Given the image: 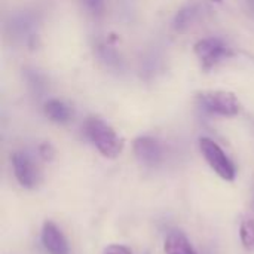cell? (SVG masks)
I'll use <instances>...</instances> for the list:
<instances>
[{
	"instance_id": "obj_10",
	"label": "cell",
	"mask_w": 254,
	"mask_h": 254,
	"mask_svg": "<svg viewBox=\"0 0 254 254\" xmlns=\"http://www.w3.org/2000/svg\"><path fill=\"white\" fill-rule=\"evenodd\" d=\"M196 15H198L196 6H186V7L180 9L174 18V28L177 31H185L186 28H189L192 25Z\"/></svg>"
},
{
	"instance_id": "obj_6",
	"label": "cell",
	"mask_w": 254,
	"mask_h": 254,
	"mask_svg": "<svg viewBox=\"0 0 254 254\" xmlns=\"http://www.w3.org/2000/svg\"><path fill=\"white\" fill-rule=\"evenodd\" d=\"M132 149H134L135 158L144 165L155 167L162 161V147L159 141L152 137L144 135V137L135 138Z\"/></svg>"
},
{
	"instance_id": "obj_16",
	"label": "cell",
	"mask_w": 254,
	"mask_h": 254,
	"mask_svg": "<svg viewBox=\"0 0 254 254\" xmlns=\"http://www.w3.org/2000/svg\"><path fill=\"white\" fill-rule=\"evenodd\" d=\"M211 1H216V3H220L222 0H211Z\"/></svg>"
},
{
	"instance_id": "obj_1",
	"label": "cell",
	"mask_w": 254,
	"mask_h": 254,
	"mask_svg": "<svg viewBox=\"0 0 254 254\" xmlns=\"http://www.w3.org/2000/svg\"><path fill=\"white\" fill-rule=\"evenodd\" d=\"M83 132L86 138L97 147V150L106 158H118L124 150V140L109 124L100 118H88L83 124Z\"/></svg>"
},
{
	"instance_id": "obj_13",
	"label": "cell",
	"mask_w": 254,
	"mask_h": 254,
	"mask_svg": "<svg viewBox=\"0 0 254 254\" xmlns=\"http://www.w3.org/2000/svg\"><path fill=\"white\" fill-rule=\"evenodd\" d=\"M82 3L92 15H101L104 9V0H82Z\"/></svg>"
},
{
	"instance_id": "obj_3",
	"label": "cell",
	"mask_w": 254,
	"mask_h": 254,
	"mask_svg": "<svg viewBox=\"0 0 254 254\" xmlns=\"http://www.w3.org/2000/svg\"><path fill=\"white\" fill-rule=\"evenodd\" d=\"M199 150L202 156L205 158L207 164L211 167V170L222 177L226 182H232L237 176L235 165L228 158V155L223 152V149L211 138L201 137L199 138Z\"/></svg>"
},
{
	"instance_id": "obj_14",
	"label": "cell",
	"mask_w": 254,
	"mask_h": 254,
	"mask_svg": "<svg viewBox=\"0 0 254 254\" xmlns=\"http://www.w3.org/2000/svg\"><path fill=\"white\" fill-rule=\"evenodd\" d=\"M39 155L43 161H52L55 158V149L49 143H42L39 146Z\"/></svg>"
},
{
	"instance_id": "obj_12",
	"label": "cell",
	"mask_w": 254,
	"mask_h": 254,
	"mask_svg": "<svg viewBox=\"0 0 254 254\" xmlns=\"http://www.w3.org/2000/svg\"><path fill=\"white\" fill-rule=\"evenodd\" d=\"M25 76H27L28 85L33 86V89L36 92H40L45 88V82H43L42 76L39 73H36L34 70H25Z\"/></svg>"
},
{
	"instance_id": "obj_4",
	"label": "cell",
	"mask_w": 254,
	"mask_h": 254,
	"mask_svg": "<svg viewBox=\"0 0 254 254\" xmlns=\"http://www.w3.org/2000/svg\"><path fill=\"white\" fill-rule=\"evenodd\" d=\"M193 51L204 70L213 68L222 60H226L232 55L231 48L220 37H205L195 43Z\"/></svg>"
},
{
	"instance_id": "obj_2",
	"label": "cell",
	"mask_w": 254,
	"mask_h": 254,
	"mask_svg": "<svg viewBox=\"0 0 254 254\" xmlns=\"http://www.w3.org/2000/svg\"><path fill=\"white\" fill-rule=\"evenodd\" d=\"M199 107L211 115L235 116L241 110V104L234 92L229 91H202L196 94Z\"/></svg>"
},
{
	"instance_id": "obj_9",
	"label": "cell",
	"mask_w": 254,
	"mask_h": 254,
	"mask_svg": "<svg viewBox=\"0 0 254 254\" xmlns=\"http://www.w3.org/2000/svg\"><path fill=\"white\" fill-rule=\"evenodd\" d=\"M164 252L167 254H196L192 244L182 234L168 235L164 244Z\"/></svg>"
},
{
	"instance_id": "obj_15",
	"label": "cell",
	"mask_w": 254,
	"mask_h": 254,
	"mask_svg": "<svg viewBox=\"0 0 254 254\" xmlns=\"http://www.w3.org/2000/svg\"><path fill=\"white\" fill-rule=\"evenodd\" d=\"M103 254H132L129 249L124 247V246H118V244H113V246H109L107 249H104Z\"/></svg>"
},
{
	"instance_id": "obj_5",
	"label": "cell",
	"mask_w": 254,
	"mask_h": 254,
	"mask_svg": "<svg viewBox=\"0 0 254 254\" xmlns=\"http://www.w3.org/2000/svg\"><path fill=\"white\" fill-rule=\"evenodd\" d=\"M12 167H13L15 177L22 188L33 189L39 185V182H40L39 168L36 167V164L27 153H24V152L13 153L12 155Z\"/></svg>"
},
{
	"instance_id": "obj_7",
	"label": "cell",
	"mask_w": 254,
	"mask_h": 254,
	"mask_svg": "<svg viewBox=\"0 0 254 254\" xmlns=\"http://www.w3.org/2000/svg\"><path fill=\"white\" fill-rule=\"evenodd\" d=\"M42 244L48 254H70L67 240L61 229L52 223L45 222L42 228Z\"/></svg>"
},
{
	"instance_id": "obj_11",
	"label": "cell",
	"mask_w": 254,
	"mask_h": 254,
	"mask_svg": "<svg viewBox=\"0 0 254 254\" xmlns=\"http://www.w3.org/2000/svg\"><path fill=\"white\" fill-rule=\"evenodd\" d=\"M240 238L246 249L254 247V220L253 219H244L240 226Z\"/></svg>"
},
{
	"instance_id": "obj_8",
	"label": "cell",
	"mask_w": 254,
	"mask_h": 254,
	"mask_svg": "<svg viewBox=\"0 0 254 254\" xmlns=\"http://www.w3.org/2000/svg\"><path fill=\"white\" fill-rule=\"evenodd\" d=\"M43 112H45L46 118L55 124H67L73 116L71 107L61 100H49L45 104Z\"/></svg>"
}]
</instances>
